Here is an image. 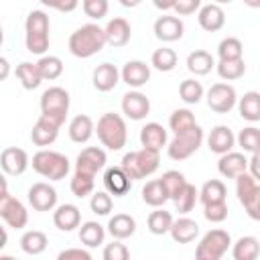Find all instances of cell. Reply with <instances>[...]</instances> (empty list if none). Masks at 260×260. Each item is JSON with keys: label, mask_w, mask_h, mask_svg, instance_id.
<instances>
[{"label": "cell", "mask_w": 260, "mask_h": 260, "mask_svg": "<svg viewBox=\"0 0 260 260\" xmlns=\"http://www.w3.org/2000/svg\"><path fill=\"white\" fill-rule=\"evenodd\" d=\"M104 238H106V230L98 221H83L79 225V242L85 248H98L100 244H104Z\"/></svg>", "instance_id": "d590c367"}, {"label": "cell", "mask_w": 260, "mask_h": 260, "mask_svg": "<svg viewBox=\"0 0 260 260\" xmlns=\"http://www.w3.org/2000/svg\"><path fill=\"white\" fill-rule=\"evenodd\" d=\"M238 112L248 122H260V91H246L238 98Z\"/></svg>", "instance_id": "4dcf8cb0"}, {"label": "cell", "mask_w": 260, "mask_h": 260, "mask_svg": "<svg viewBox=\"0 0 260 260\" xmlns=\"http://www.w3.org/2000/svg\"><path fill=\"white\" fill-rule=\"evenodd\" d=\"M106 28V39H108V45L120 49L124 45L130 43V37H132V26L126 18L122 16H116L112 20H108V24L104 26Z\"/></svg>", "instance_id": "7402d4cb"}, {"label": "cell", "mask_w": 260, "mask_h": 260, "mask_svg": "<svg viewBox=\"0 0 260 260\" xmlns=\"http://www.w3.org/2000/svg\"><path fill=\"white\" fill-rule=\"evenodd\" d=\"M248 8H260V0H242Z\"/></svg>", "instance_id": "be15d7a7"}, {"label": "cell", "mask_w": 260, "mask_h": 260, "mask_svg": "<svg viewBox=\"0 0 260 260\" xmlns=\"http://www.w3.org/2000/svg\"><path fill=\"white\" fill-rule=\"evenodd\" d=\"M104 187L110 195L124 197L132 187V179L126 175V171L122 167H110L104 173Z\"/></svg>", "instance_id": "ac0fdd59"}, {"label": "cell", "mask_w": 260, "mask_h": 260, "mask_svg": "<svg viewBox=\"0 0 260 260\" xmlns=\"http://www.w3.org/2000/svg\"><path fill=\"white\" fill-rule=\"evenodd\" d=\"M134 232H136V219L128 213H116L108 221V234L116 240H126L134 236Z\"/></svg>", "instance_id": "4316f807"}, {"label": "cell", "mask_w": 260, "mask_h": 260, "mask_svg": "<svg viewBox=\"0 0 260 260\" xmlns=\"http://www.w3.org/2000/svg\"><path fill=\"white\" fill-rule=\"evenodd\" d=\"M215 69L223 81H236V79L244 77L246 63H244V59H219L215 63Z\"/></svg>", "instance_id": "8d00e7d4"}, {"label": "cell", "mask_w": 260, "mask_h": 260, "mask_svg": "<svg viewBox=\"0 0 260 260\" xmlns=\"http://www.w3.org/2000/svg\"><path fill=\"white\" fill-rule=\"evenodd\" d=\"M102 256H104V260H128L130 250L126 248V244H122V240L114 238L112 244H106Z\"/></svg>", "instance_id": "f5cc1de1"}, {"label": "cell", "mask_w": 260, "mask_h": 260, "mask_svg": "<svg viewBox=\"0 0 260 260\" xmlns=\"http://www.w3.org/2000/svg\"><path fill=\"white\" fill-rule=\"evenodd\" d=\"M106 45H108L106 28H102L95 22L81 24L69 37V53L77 59H89L98 55Z\"/></svg>", "instance_id": "6da1fadb"}, {"label": "cell", "mask_w": 260, "mask_h": 260, "mask_svg": "<svg viewBox=\"0 0 260 260\" xmlns=\"http://www.w3.org/2000/svg\"><path fill=\"white\" fill-rule=\"evenodd\" d=\"M205 95V89L201 85V81L197 79H183L179 85V98L185 104H199L201 98Z\"/></svg>", "instance_id": "f6af8a7d"}, {"label": "cell", "mask_w": 260, "mask_h": 260, "mask_svg": "<svg viewBox=\"0 0 260 260\" xmlns=\"http://www.w3.org/2000/svg\"><path fill=\"white\" fill-rule=\"evenodd\" d=\"M16 77H18L20 85L24 89H28V91L37 89L41 85V81H43V75L39 71V65L37 63H30V61H22V63L16 65Z\"/></svg>", "instance_id": "1f68e13d"}, {"label": "cell", "mask_w": 260, "mask_h": 260, "mask_svg": "<svg viewBox=\"0 0 260 260\" xmlns=\"http://www.w3.org/2000/svg\"><path fill=\"white\" fill-rule=\"evenodd\" d=\"M244 55V45L236 37H225L217 45V57L219 59H242Z\"/></svg>", "instance_id": "7dc6e473"}, {"label": "cell", "mask_w": 260, "mask_h": 260, "mask_svg": "<svg viewBox=\"0 0 260 260\" xmlns=\"http://www.w3.org/2000/svg\"><path fill=\"white\" fill-rule=\"evenodd\" d=\"M53 223L61 232H73L81 225V211L73 203H63L53 209Z\"/></svg>", "instance_id": "d6986e66"}, {"label": "cell", "mask_w": 260, "mask_h": 260, "mask_svg": "<svg viewBox=\"0 0 260 260\" xmlns=\"http://www.w3.org/2000/svg\"><path fill=\"white\" fill-rule=\"evenodd\" d=\"M248 173L260 183V150L252 152V156L248 158Z\"/></svg>", "instance_id": "680465c9"}, {"label": "cell", "mask_w": 260, "mask_h": 260, "mask_svg": "<svg viewBox=\"0 0 260 260\" xmlns=\"http://www.w3.org/2000/svg\"><path fill=\"white\" fill-rule=\"evenodd\" d=\"M93 187H95V175H89V173H81V171H75L73 177H71V183H69V189L75 197L83 199L87 195L93 193Z\"/></svg>", "instance_id": "f35d334b"}, {"label": "cell", "mask_w": 260, "mask_h": 260, "mask_svg": "<svg viewBox=\"0 0 260 260\" xmlns=\"http://www.w3.org/2000/svg\"><path fill=\"white\" fill-rule=\"evenodd\" d=\"M230 2H232V0H215V4H219V6H221V4H230Z\"/></svg>", "instance_id": "03108f58"}, {"label": "cell", "mask_w": 260, "mask_h": 260, "mask_svg": "<svg viewBox=\"0 0 260 260\" xmlns=\"http://www.w3.org/2000/svg\"><path fill=\"white\" fill-rule=\"evenodd\" d=\"M59 128H61L59 122H55L49 116H43L41 114L39 120L35 122L32 130H30L32 144H37V146H49V144H53L57 140V136H59Z\"/></svg>", "instance_id": "2e32d148"}, {"label": "cell", "mask_w": 260, "mask_h": 260, "mask_svg": "<svg viewBox=\"0 0 260 260\" xmlns=\"http://www.w3.org/2000/svg\"><path fill=\"white\" fill-rule=\"evenodd\" d=\"M150 65L156 69V71H162V73H169L177 67V53L169 47H160L152 53L150 57Z\"/></svg>", "instance_id": "60d3db41"}, {"label": "cell", "mask_w": 260, "mask_h": 260, "mask_svg": "<svg viewBox=\"0 0 260 260\" xmlns=\"http://www.w3.org/2000/svg\"><path fill=\"white\" fill-rule=\"evenodd\" d=\"M0 217L4 219V223L8 228H14V230H22L28 223V211H26V207L22 205V201H18L12 195L0 199Z\"/></svg>", "instance_id": "30bf717a"}, {"label": "cell", "mask_w": 260, "mask_h": 260, "mask_svg": "<svg viewBox=\"0 0 260 260\" xmlns=\"http://www.w3.org/2000/svg\"><path fill=\"white\" fill-rule=\"evenodd\" d=\"M225 197H228V189H225L223 181H219V179H209L199 189V201L203 205L215 203V201H225Z\"/></svg>", "instance_id": "74e56055"}, {"label": "cell", "mask_w": 260, "mask_h": 260, "mask_svg": "<svg viewBox=\"0 0 260 260\" xmlns=\"http://www.w3.org/2000/svg\"><path fill=\"white\" fill-rule=\"evenodd\" d=\"M217 171H219V175L225 177V179H236L238 175H242V173L248 171V158L244 156V152H234V150H230V152H225V154L219 156V160H217Z\"/></svg>", "instance_id": "cb8c5ba5"}, {"label": "cell", "mask_w": 260, "mask_h": 260, "mask_svg": "<svg viewBox=\"0 0 260 260\" xmlns=\"http://www.w3.org/2000/svg\"><path fill=\"white\" fill-rule=\"evenodd\" d=\"M142 201L150 207H162L169 201V193L160 179H152L142 187Z\"/></svg>", "instance_id": "836d02e7"}, {"label": "cell", "mask_w": 260, "mask_h": 260, "mask_svg": "<svg viewBox=\"0 0 260 260\" xmlns=\"http://www.w3.org/2000/svg\"><path fill=\"white\" fill-rule=\"evenodd\" d=\"M175 2H177V0H152L154 8H158V10H162V12L173 10V8H175Z\"/></svg>", "instance_id": "91938a15"}, {"label": "cell", "mask_w": 260, "mask_h": 260, "mask_svg": "<svg viewBox=\"0 0 260 260\" xmlns=\"http://www.w3.org/2000/svg\"><path fill=\"white\" fill-rule=\"evenodd\" d=\"M228 203L225 201H215V203H207L203 205V215L207 221L211 223H221L228 219Z\"/></svg>", "instance_id": "816d5d0a"}, {"label": "cell", "mask_w": 260, "mask_h": 260, "mask_svg": "<svg viewBox=\"0 0 260 260\" xmlns=\"http://www.w3.org/2000/svg\"><path fill=\"white\" fill-rule=\"evenodd\" d=\"M169 234L177 244H189L199 236V223L191 217H179L173 221V228Z\"/></svg>", "instance_id": "83f0119b"}, {"label": "cell", "mask_w": 260, "mask_h": 260, "mask_svg": "<svg viewBox=\"0 0 260 260\" xmlns=\"http://www.w3.org/2000/svg\"><path fill=\"white\" fill-rule=\"evenodd\" d=\"M213 67H215L213 55L203 51V49H195V51H191L187 55V69L193 75H207Z\"/></svg>", "instance_id": "f1b7e54d"}, {"label": "cell", "mask_w": 260, "mask_h": 260, "mask_svg": "<svg viewBox=\"0 0 260 260\" xmlns=\"http://www.w3.org/2000/svg\"><path fill=\"white\" fill-rule=\"evenodd\" d=\"M256 189H258V181H256L248 171L236 177V195H238V201H240L242 205L254 195Z\"/></svg>", "instance_id": "bcb514c9"}, {"label": "cell", "mask_w": 260, "mask_h": 260, "mask_svg": "<svg viewBox=\"0 0 260 260\" xmlns=\"http://www.w3.org/2000/svg\"><path fill=\"white\" fill-rule=\"evenodd\" d=\"M234 260H256L260 256V242L254 236H242L232 246Z\"/></svg>", "instance_id": "f546056e"}, {"label": "cell", "mask_w": 260, "mask_h": 260, "mask_svg": "<svg viewBox=\"0 0 260 260\" xmlns=\"http://www.w3.org/2000/svg\"><path fill=\"white\" fill-rule=\"evenodd\" d=\"M0 67H2V73H0V79L4 81V79L8 77V69H10V65H8V59H6V57H2V59H0Z\"/></svg>", "instance_id": "94428289"}, {"label": "cell", "mask_w": 260, "mask_h": 260, "mask_svg": "<svg viewBox=\"0 0 260 260\" xmlns=\"http://www.w3.org/2000/svg\"><path fill=\"white\" fill-rule=\"evenodd\" d=\"M197 22H199V26L203 28V30H207V32H217L219 28H223V24H225V12H223V8L219 6V4H205V6H201L199 8V12H197Z\"/></svg>", "instance_id": "44dd1931"}, {"label": "cell", "mask_w": 260, "mask_h": 260, "mask_svg": "<svg viewBox=\"0 0 260 260\" xmlns=\"http://www.w3.org/2000/svg\"><path fill=\"white\" fill-rule=\"evenodd\" d=\"M122 79V75H120V71H118V67L116 65H112V63H100L95 69H93V75H91V81H93V87L98 89V91H112L116 85H118V81Z\"/></svg>", "instance_id": "603a6c76"}, {"label": "cell", "mask_w": 260, "mask_h": 260, "mask_svg": "<svg viewBox=\"0 0 260 260\" xmlns=\"http://www.w3.org/2000/svg\"><path fill=\"white\" fill-rule=\"evenodd\" d=\"M173 215L171 211L162 209V207H154V211H150L148 219H146V225H148V232L154 234V236H165L171 232L173 228Z\"/></svg>", "instance_id": "e575fe53"}, {"label": "cell", "mask_w": 260, "mask_h": 260, "mask_svg": "<svg viewBox=\"0 0 260 260\" xmlns=\"http://www.w3.org/2000/svg\"><path fill=\"white\" fill-rule=\"evenodd\" d=\"M112 207H114V201H112V195H110L108 191H98V193H91V199H89V209H91L95 215H100V217L110 215Z\"/></svg>", "instance_id": "681fc988"}, {"label": "cell", "mask_w": 260, "mask_h": 260, "mask_svg": "<svg viewBox=\"0 0 260 260\" xmlns=\"http://www.w3.org/2000/svg\"><path fill=\"white\" fill-rule=\"evenodd\" d=\"M43 6L59 10V12H73L79 6V0H39Z\"/></svg>", "instance_id": "9f6ffc18"}, {"label": "cell", "mask_w": 260, "mask_h": 260, "mask_svg": "<svg viewBox=\"0 0 260 260\" xmlns=\"http://www.w3.org/2000/svg\"><path fill=\"white\" fill-rule=\"evenodd\" d=\"M207 146H209L211 152H215V154L221 156V154L230 152L236 146V134L232 132L230 126H223V124L213 126L211 132H209V136H207Z\"/></svg>", "instance_id": "ffe728a7"}, {"label": "cell", "mask_w": 260, "mask_h": 260, "mask_svg": "<svg viewBox=\"0 0 260 260\" xmlns=\"http://www.w3.org/2000/svg\"><path fill=\"white\" fill-rule=\"evenodd\" d=\"M154 37L158 39V41H162V43H175V41H179L181 37H183V32H185V24H183V20L179 18V16H169V14H165V16H158L156 20H154Z\"/></svg>", "instance_id": "9a60e30c"}, {"label": "cell", "mask_w": 260, "mask_h": 260, "mask_svg": "<svg viewBox=\"0 0 260 260\" xmlns=\"http://www.w3.org/2000/svg\"><path fill=\"white\" fill-rule=\"evenodd\" d=\"M67 132H69V138H71L75 144H85V142L93 136L95 124H93V120H91L87 114H77V116L69 122Z\"/></svg>", "instance_id": "484cf974"}, {"label": "cell", "mask_w": 260, "mask_h": 260, "mask_svg": "<svg viewBox=\"0 0 260 260\" xmlns=\"http://www.w3.org/2000/svg\"><path fill=\"white\" fill-rule=\"evenodd\" d=\"M118 2H120L124 8H136V6H138L142 0H118Z\"/></svg>", "instance_id": "6125c7cd"}, {"label": "cell", "mask_w": 260, "mask_h": 260, "mask_svg": "<svg viewBox=\"0 0 260 260\" xmlns=\"http://www.w3.org/2000/svg\"><path fill=\"white\" fill-rule=\"evenodd\" d=\"M57 258L59 260H91V254L85 248H67V250H61Z\"/></svg>", "instance_id": "6f0895ef"}, {"label": "cell", "mask_w": 260, "mask_h": 260, "mask_svg": "<svg viewBox=\"0 0 260 260\" xmlns=\"http://www.w3.org/2000/svg\"><path fill=\"white\" fill-rule=\"evenodd\" d=\"M244 211L248 213L250 219L260 221V185H258V189L254 191V195L244 203Z\"/></svg>", "instance_id": "db71d44e"}, {"label": "cell", "mask_w": 260, "mask_h": 260, "mask_svg": "<svg viewBox=\"0 0 260 260\" xmlns=\"http://www.w3.org/2000/svg\"><path fill=\"white\" fill-rule=\"evenodd\" d=\"M158 165H160V150L146 148V146H142L140 150L126 152L122 156V162H120V167L126 171V175L132 181L150 177L158 169Z\"/></svg>", "instance_id": "7a4b0ae2"}, {"label": "cell", "mask_w": 260, "mask_h": 260, "mask_svg": "<svg viewBox=\"0 0 260 260\" xmlns=\"http://www.w3.org/2000/svg\"><path fill=\"white\" fill-rule=\"evenodd\" d=\"M47 244H49V240H47V236L41 230H28V232H24L20 236V248L28 256L43 254L47 250Z\"/></svg>", "instance_id": "d6a6232c"}, {"label": "cell", "mask_w": 260, "mask_h": 260, "mask_svg": "<svg viewBox=\"0 0 260 260\" xmlns=\"http://www.w3.org/2000/svg\"><path fill=\"white\" fill-rule=\"evenodd\" d=\"M197 201H199V191L195 189V185L187 183V185L179 191V195L173 199L175 211H179L181 215H187L189 211H193V207H195Z\"/></svg>", "instance_id": "ab89813d"}, {"label": "cell", "mask_w": 260, "mask_h": 260, "mask_svg": "<svg viewBox=\"0 0 260 260\" xmlns=\"http://www.w3.org/2000/svg\"><path fill=\"white\" fill-rule=\"evenodd\" d=\"M69 104H71V98L67 93V89L59 87V85H53L49 89L43 91L41 95V114L43 116H49L51 120L59 122L61 126L65 124V118H67V112H69Z\"/></svg>", "instance_id": "52a82bcc"}, {"label": "cell", "mask_w": 260, "mask_h": 260, "mask_svg": "<svg viewBox=\"0 0 260 260\" xmlns=\"http://www.w3.org/2000/svg\"><path fill=\"white\" fill-rule=\"evenodd\" d=\"M160 181H162V185L169 193V199H175L179 195V191L187 185V179L181 171H167V173H162Z\"/></svg>", "instance_id": "c3c4849f"}, {"label": "cell", "mask_w": 260, "mask_h": 260, "mask_svg": "<svg viewBox=\"0 0 260 260\" xmlns=\"http://www.w3.org/2000/svg\"><path fill=\"white\" fill-rule=\"evenodd\" d=\"M207 106L217 114H228L238 106V93L230 83H213L205 93Z\"/></svg>", "instance_id": "9c48e42d"}, {"label": "cell", "mask_w": 260, "mask_h": 260, "mask_svg": "<svg viewBox=\"0 0 260 260\" xmlns=\"http://www.w3.org/2000/svg\"><path fill=\"white\" fill-rule=\"evenodd\" d=\"M32 171L39 173L41 177L49 179V181H61L67 177L71 165H69V158L57 150H47V148H41L39 152L32 154Z\"/></svg>", "instance_id": "5b68a950"}, {"label": "cell", "mask_w": 260, "mask_h": 260, "mask_svg": "<svg viewBox=\"0 0 260 260\" xmlns=\"http://www.w3.org/2000/svg\"><path fill=\"white\" fill-rule=\"evenodd\" d=\"M28 165H30V160H28L26 150H22L18 146H6L0 152V167L6 175L18 177L28 169Z\"/></svg>", "instance_id": "4fadbf2b"}, {"label": "cell", "mask_w": 260, "mask_h": 260, "mask_svg": "<svg viewBox=\"0 0 260 260\" xmlns=\"http://www.w3.org/2000/svg\"><path fill=\"white\" fill-rule=\"evenodd\" d=\"M26 197H28V203H30V207L35 211H53L57 207V191H55V187L49 185V183H43V181L35 183L28 189Z\"/></svg>", "instance_id": "8fae6325"}, {"label": "cell", "mask_w": 260, "mask_h": 260, "mask_svg": "<svg viewBox=\"0 0 260 260\" xmlns=\"http://www.w3.org/2000/svg\"><path fill=\"white\" fill-rule=\"evenodd\" d=\"M232 246V236L225 230H209L203 234L195 248V258L197 260H219L228 248Z\"/></svg>", "instance_id": "ba28073f"}, {"label": "cell", "mask_w": 260, "mask_h": 260, "mask_svg": "<svg viewBox=\"0 0 260 260\" xmlns=\"http://www.w3.org/2000/svg\"><path fill=\"white\" fill-rule=\"evenodd\" d=\"M203 138H205V132L199 124H195L193 128L181 132V134H175L173 140L167 144V154L169 158L173 160H185L189 158L191 154H195L199 150V146L203 144Z\"/></svg>", "instance_id": "8992f818"}, {"label": "cell", "mask_w": 260, "mask_h": 260, "mask_svg": "<svg viewBox=\"0 0 260 260\" xmlns=\"http://www.w3.org/2000/svg\"><path fill=\"white\" fill-rule=\"evenodd\" d=\"M236 142L244 152H250V154L258 152L260 150V128H256V126L242 128L236 136Z\"/></svg>", "instance_id": "b9f144b4"}, {"label": "cell", "mask_w": 260, "mask_h": 260, "mask_svg": "<svg viewBox=\"0 0 260 260\" xmlns=\"http://www.w3.org/2000/svg\"><path fill=\"white\" fill-rule=\"evenodd\" d=\"M140 144L146 148H154V150H162V146L169 144V134L167 128L160 126L158 122H148L140 128Z\"/></svg>", "instance_id": "d4e9b609"}, {"label": "cell", "mask_w": 260, "mask_h": 260, "mask_svg": "<svg viewBox=\"0 0 260 260\" xmlns=\"http://www.w3.org/2000/svg\"><path fill=\"white\" fill-rule=\"evenodd\" d=\"M122 114L130 120H144L148 114H150V100L138 91V89H132L128 93L122 95Z\"/></svg>", "instance_id": "7c38bea8"}, {"label": "cell", "mask_w": 260, "mask_h": 260, "mask_svg": "<svg viewBox=\"0 0 260 260\" xmlns=\"http://www.w3.org/2000/svg\"><path fill=\"white\" fill-rule=\"evenodd\" d=\"M108 162V156H106V150L100 148V146H87L83 148L77 158H75V171H81V173H89V175H98Z\"/></svg>", "instance_id": "5bb4252c"}, {"label": "cell", "mask_w": 260, "mask_h": 260, "mask_svg": "<svg viewBox=\"0 0 260 260\" xmlns=\"http://www.w3.org/2000/svg\"><path fill=\"white\" fill-rule=\"evenodd\" d=\"M195 124H197V122H195V116H193V112L187 110V108H177V110L171 114V118H169V128L173 130V134H181V132L193 128Z\"/></svg>", "instance_id": "ee69618b"}, {"label": "cell", "mask_w": 260, "mask_h": 260, "mask_svg": "<svg viewBox=\"0 0 260 260\" xmlns=\"http://www.w3.org/2000/svg\"><path fill=\"white\" fill-rule=\"evenodd\" d=\"M37 65H39V71H41L43 79H47V81L59 79L61 73H63V61L57 55H43L37 61Z\"/></svg>", "instance_id": "7bdbcfd3"}, {"label": "cell", "mask_w": 260, "mask_h": 260, "mask_svg": "<svg viewBox=\"0 0 260 260\" xmlns=\"http://www.w3.org/2000/svg\"><path fill=\"white\" fill-rule=\"evenodd\" d=\"M24 45L32 55H45L49 49V16L43 10H30L24 20Z\"/></svg>", "instance_id": "3957f363"}, {"label": "cell", "mask_w": 260, "mask_h": 260, "mask_svg": "<svg viewBox=\"0 0 260 260\" xmlns=\"http://www.w3.org/2000/svg\"><path fill=\"white\" fill-rule=\"evenodd\" d=\"M6 242H8V234H6V228H2V244H0V250L6 246Z\"/></svg>", "instance_id": "e7e4bbea"}, {"label": "cell", "mask_w": 260, "mask_h": 260, "mask_svg": "<svg viewBox=\"0 0 260 260\" xmlns=\"http://www.w3.org/2000/svg\"><path fill=\"white\" fill-rule=\"evenodd\" d=\"M201 8V0H177L175 2V12L177 16H189L193 12H199Z\"/></svg>", "instance_id": "11a10c76"}, {"label": "cell", "mask_w": 260, "mask_h": 260, "mask_svg": "<svg viewBox=\"0 0 260 260\" xmlns=\"http://www.w3.org/2000/svg\"><path fill=\"white\" fill-rule=\"evenodd\" d=\"M95 134L108 150H122L128 140L126 122L120 114H114V112H106L100 116L95 124Z\"/></svg>", "instance_id": "277c9868"}, {"label": "cell", "mask_w": 260, "mask_h": 260, "mask_svg": "<svg viewBox=\"0 0 260 260\" xmlns=\"http://www.w3.org/2000/svg\"><path fill=\"white\" fill-rule=\"evenodd\" d=\"M120 75H122V81L128 87L138 89V87H142V85L148 83V79H150V67L144 61H140V59H132V61H126L124 63Z\"/></svg>", "instance_id": "e0dca14e"}, {"label": "cell", "mask_w": 260, "mask_h": 260, "mask_svg": "<svg viewBox=\"0 0 260 260\" xmlns=\"http://www.w3.org/2000/svg\"><path fill=\"white\" fill-rule=\"evenodd\" d=\"M81 8L85 16H89L91 20H102L110 10V2L108 0H81Z\"/></svg>", "instance_id": "f907efd6"}]
</instances>
